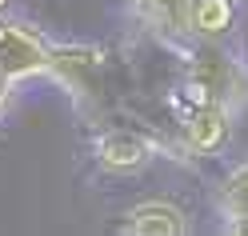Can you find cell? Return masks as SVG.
Segmentation results:
<instances>
[{
  "label": "cell",
  "mask_w": 248,
  "mask_h": 236,
  "mask_svg": "<svg viewBox=\"0 0 248 236\" xmlns=\"http://www.w3.org/2000/svg\"><path fill=\"white\" fill-rule=\"evenodd\" d=\"M184 100L220 104L240 116L248 108V56L224 52L216 40H196L184 52Z\"/></svg>",
  "instance_id": "obj_1"
},
{
  "label": "cell",
  "mask_w": 248,
  "mask_h": 236,
  "mask_svg": "<svg viewBox=\"0 0 248 236\" xmlns=\"http://www.w3.org/2000/svg\"><path fill=\"white\" fill-rule=\"evenodd\" d=\"M48 80H56V88H64V96L76 104V112H84L96 124L108 100V52L100 44H80V40L52 44Z\"/></svg>",
  "instance_id": "obj_2"
},
{
  "label": "cell",
  "mask_w": 248,
  "mask_h": 236,
  "mask_svg": "<svg viewBox=\"0 0 248 236\" xmlns=\"http://www.w3.org/2000/svg\"><path fill=\"white\" fill-rule=\"evenodd\" d=\"M48 52L52 40L36 24L0 16V76H8L12 84L48 76Z\"/></svg>",
  "instance_id": "obj_3"
},
{
  "label": "cell",
  "mask_w": 248,
  "mask_h": 236,
  "mask_svg": "<svg viewBox=\"0 0 248 236\" xmlns=\"http://www.w3.org/2000/svg\"><path fill=\"white\" fill-rule=\"evenodd\" d=\"M156 148L160 144L152 136L136 132V128H120V124H104L88 140L92 160L108 176H136V172H144L152 164V156H156Z\"/></svg>",
  "instance_id": "obj_4"
},
{
  "label": "cell",
  "mask_w": 248,
  "mask_h": 236,
  "mask_svg": "<svg viewBox=\"0 0 248 236\" xmlns=\"http://www.w3.org/2000/svg\"><path fill=\"white\" fill-rule=\"evenodd\" d=\"M132 12V20L144 28L148 36H156L168 48H192V24H188V8L192 0H120Z\"/></svg>",
  "instance_id": "obj_5"
},
{
  "label": "cell",
  "mask_w": 248,
  "mask_h": 236,
  "mask_svg": "<svg viewBox=\"0 0 248 236\" xmlns=\"http://www.w3.org/2000/svg\"><path fill=\"white\" fill-rule=\"evenodd\" d=\"M232 116L228 108L220 104H192L188 116L180 120V136H184V148L192 156H220L232 140Z\"/></svg>",
  "instance_id": "obj_6"
},
{
  "label": "cell",
  "mask_w": 248,
  "mask_h": 236,
  "mask_svg": "<svg viewBox=\"0 0 248 236\" xmlns=\"http://www.w3.org/2000/svg\"><path fill=\"white\" fill-rule=\"evenodd\" d=\"M188 228V212L176 200H140L116 220L120 236H184Z\"/></svg>",
  "instance_id": "obj_7"
},
{
  "label": "cell",
  "mask_w": 248,
  "mask_h": 236,
  "mask_svg": "<svg viewBox=\"0 0 248 236\" xmlns=\"http://www.w3.org/2000/svg\"><path fill=\"white\" fill-rule=\"evenodd\" d=\"M240 16V0H192L188 24L192 40H224Z\"/></svg>",
  "instance_id": "obj_8"
},
{
  "label": "cell",
  "mask_w": 248,
  "mask_h": 236,
  "mask_svg": "<svg viewBox=\"0 0 248 236\" xmlns=\"http://www.w3.org/2000/svg\"><path fill=\"white\" fill-rule=\"evenodd\" d=\"M216 212H220V220L248 216V160L228 168V176L216 184Z\"/></svg>",
  "instance_id": "obj_9"
},
{
  "label": "cell",
  "mask_w": 248,
  "mask_h": 236,
  "mask_svg": "<svg viewBox=\"0 0 248 236\" xmlns=\"http://www.w3.org/2000/svg\"><path fill=\"white\" fill-rule=\"evenodd\" d=\"M12 96H16V84H12L8 76H0V120L8 116V108H12Z\"/></svg>",
  "instance_id": "obj_10"
},
{
  "label": "cell",
  "mask_w": 248,
  "mask_h": 236,
  "mask_svg": "<svg viewBox=\"0 0 248 236\" xmlns=\"http://www.w3.org/2000/svg\"><path fill=\"white\" fill-rule=\"evenodd\" d=\"M220 228L228 236H248V216H232V220H220Z\"/></svg>",
  "instance_id": "obj_11"
},
{
  "label": "cell",
  "mask_w": 248,
  "mask_h": 236,
  "mask_svg": "<svg viewBox=\"0 0 248 236\" xmlns=\"http://www.w3.org/2000/svg\"><path fill=\"white\" fill-rule=\"evenodd\" d=\"M8 4H12V0H0V12H4V8H8Z\"/></svg>",
  "instance_id": "obj_12"
},
{
  "label": "cell",
  "mask_w": 248,
  "mask_h": 236,
  "mask_svg": "<svg viewBox=\"0 0 248 236\" xmlns=\"http://www.w3.org/2000/svg\"><path fill=\"white\" fill-rule=\"evenodd\" d=\"M244 56H248V36H244Z\"/></svg>",
  "instance_id": "obj_13"
}]
</instances>
